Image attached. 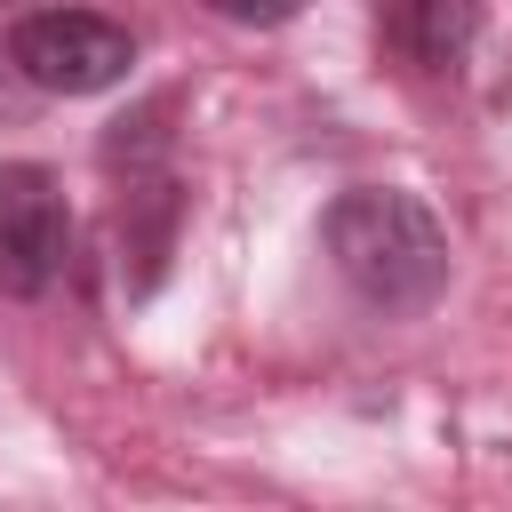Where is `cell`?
<instances>
[{"label":"cell","instance_id":"5","mask_svg":"<svg viewBox=\"0 0 512 512\" xmlns=\"http://www.w3.org/2000/svg\"><path fill=\"white\" fill-rule=\"evenodd\" d=\"M208 8H216L224 24H288L304 0H208Z\"/></svg>","mask_w":512,"mask_h":512},{"label":"cell","instance_id":"3","mask_svg":"<svg viewBox=\"0 0 512 512\" xmlns=\"http://www.w3.org/2000/svg\"><path fill=\"white\" fill-rule=\"evenodd\" d=\"M72 256V208L64 184L40 160H0V288L48 296Z\"/></svg>","mask_w":512,"mask_h":512},{"label":"cell","instance_id":"2","mask_svg":"<svg viewBox=\"0 0 512 512\" xmlns=\"http://www.w3.org/2000/svg\"><path fill=\"white\" fill-rule=\"evenodd\" d=\"M8 64L48 96H96V88L128 80L136 40H128V24L96 16V8H32L8 32Z\"/></svg>","mask_w":512,"mask_h":512},{"label":"cell","instance_id":"1","mask_svg":"<svg viewBox=\"0 0 512 512\" xmlns=\"http://www.w3.org/2000/svg\"><path fill=\"white\" fill-rule=\"evenodd\" d=\"M320 248H328L336 280L360 304L400 312V320L424 312V304H440V288H448V232L400 184H352V192H336L328 216H320Z\"/></svg>","mask_w":512,"mask_h":512},{"label":"cell","instance_id":"4","mask_svg":"<svg viewBox=\"0 0 512 512\" xmlns=\"http://www.w3.org/2000/svg\"><path fill=\"white\" fill-rule=\"evenodd\" d=\"M480 0H384V48L416 72H456L472 56Z\"/></svg>","mask_w":512,"mask_h":512}]
</instances>
